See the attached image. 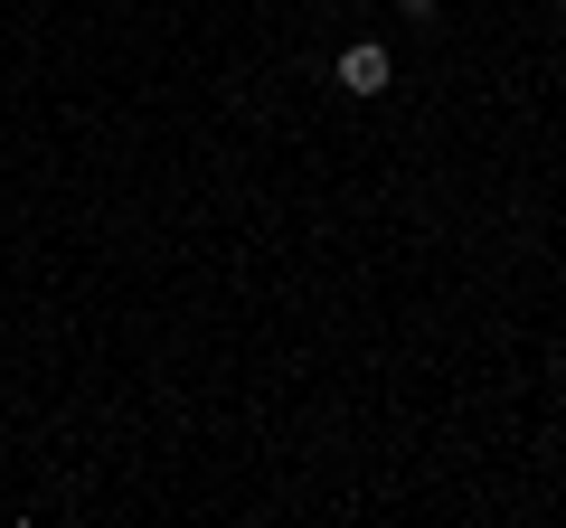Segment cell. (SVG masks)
<instances>
[{
    "instance_id": "3957f363",
    "label": "cell",
    "mask_w": 566,
    "mask_h": 528,
    "mask_svg": "<svg viewBox=\"0 0 566 528\" xmlns=\"http://www.w3.org/2000/svg\"><path fill=\"white\" fill-rule=\"evenodd\" d=\"M331 10H349V0H331Z\"/></svg>"
},
{
    "instance_id": "6da1fadb",
    "label": "cell",
    "mask_w": 566,
    "mask_h": 528,
    "mask_svg": "<svg viewBox=\"0 0 566 528\" xmlns=\"http://www.w3.org/2000/svg\"><path fill=\"white\" fill-rule=\"evenodd\" d=\"M331 85H340V95H387V85H397V57H387V47L378 39H349L340 47V57H331Z\"/></svg>"
},
{
    "instance_id": "7a4b0ae2",
    "label": "cell",
    "mask_w": 566,
    "mask_h": 528,
    "mask_svg": "<svg viewBox=\"0 0 566 528\" xmlns=\"http://www.w3.org/2000/svg\"><path fill=\"white\" fill-rule=\"evenodd\" d=\"M397 10H406L416 29H434V20H444V0H397Z\"/></svg>"
}]
</instances>
